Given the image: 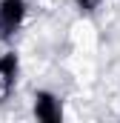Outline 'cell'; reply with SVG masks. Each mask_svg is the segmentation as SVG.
I'll use <instances>...</instances> for the list:
<instances>
[{"label":"cell","instance_id":"6da1fadb","mask_svg":"<svg viewBox=\"0 0 120 123\" xmlns=\"http://www.w3.org/2000/svg\"><path fill=\"white\" fill-rule=\"evenodd\" d=\"M26 12H29L26 0H0V40H12L20 31Z\"/></svg>","mask_w":120,"mask_h":123},{"label":"cell","instance_id":"7a4b0ae2","mask_svg":"<svg viewBox=\"0 0 120 123\" xmlns=\"http://www.w3.org/2000/svg\"><path fill=\"white\" fill-rule=\"evenodd\" d=\"M34 117L40 123H60L63 120V100L49 89L34 92Z\"/></svg>","mask_w":120,"mask_h":123},{"label":"cell","instance_id":"3957f363","mask_svg":"<svg viewBox=\"0 0 120 123\" xmlns=\"http://www.w3.org/2000/svg\"><path fill=\"white\" fill-rule=\"evenodd\" d=\"M17 72H20V57L14 52H3L0 55V100H6L9 92L14 89Z\"/></svg>","mask_w":120,"mask_h":123},{"label":"cell","instance_id":"277c9868","mask_svg":"<svg viewBox=\"0 0 120 123\" xmlns=\"http://www.w3.org/2000/svg\"><path fill=\"white\" fill-rule=\"evenodd\" d=\"M74 3H77V9H80L83 14H94V12L100 9L103 0H74Z\"/></svg>","mask_w":120,"mask_h":123}]
</instances>
